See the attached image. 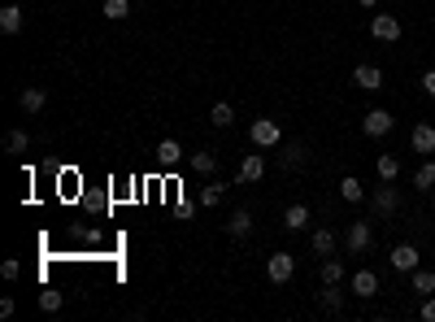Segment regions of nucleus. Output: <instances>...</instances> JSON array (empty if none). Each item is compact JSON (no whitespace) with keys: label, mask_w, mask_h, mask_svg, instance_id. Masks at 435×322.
<instances>
[{"label":"nucleus","mask_w":435,"mask_h":322,"mask_svg":"<svg viewBox=\"0 0 435 322\" xmlns=\"http://www.w3.org/2000/svg\"><path fill=\"white\" fill-rule=\"evenodd\" d=\"M248 140L257 144V148H278V144H283V127H278L274 118H257L248 127Z\"/></svg>","instance_id":"f257e3e1"},{"label":"nucleus","mask_w":435,"mask_h":322,"mask_svg":"<svg viewBox=\"0 0 435 322\" xmlns=\"http://www.w3.org/2000/svg\"><path fill=\"white\" fill-rule=\"evenodd\" d=\"M370 209H374V218H392V213L400 209V192H396L392 183L374 187V192H370Z\"/></svg>","instance_id":"f03ea898"},{"label":"nucleus","mask_w":435,"mask_h":322,"mask_svg":"<svg viewBox=\"0 0 435 322\" xmlns=\"http://www.w3.org/2000/svg\"><path fill=\"white\" fill-rule=\"evenodd\" d=\"M344 244H348V253H353V257L370 253V244H374V222H353L348 235H344Z\"/></svg>","instance_id":"7ed1b4c3"},{"label":"nucleus","mask_w":435,"mask_h":322,"mask_svg":"<svg viewBox=\"0 0 435 322\" xmlns=\"http://www.w3.org/2000/svg\"><path fill=\"white\" fill-rule=\"evenodd\" d=\"M370 35H374L379 44H396V39H400V18H396V13H374V18H370Z\"/></svg>","instance_id":"20e7f679"},{"label":"nucleus","mask_w":435,"mask_h":322,"mask_svg":"<svg viewBox=\"0 0 435 322\" xmlns=\"http://www.w3.org/2000/svg\"><path fill=\"white\" fill-rule=\"evenodd\" d=\"M392 127H396V118H392L388 109H370V113L362 118V131H366L370 140H383V135H388Z\"/></svg>","instance_id":"39448f33"},{"label":"nucleus","mask_w":435,"mask_h":322,"mask_svg":"<svg viewBox=\"0 0 435 322\" xmlns=\"http://www.w3.org/2000/svg\"><path fill=\"white\" fill-rule=\"evenodd\" d=\"M266 275H270V283H288V279L296 275V257H292V253H270Z\"/></svg>","instance_id":"423d86ee"},{"label":"nucleus","mask_w":435,"mask_h":322,"mask_svg":"<svg viewBox=\"0 0 435 322\" xmlns=\"http://www.w3.org/2000/svg\"><path fill=\"white\" fill-rule=\"evenodd\" d=\"M388 261H392V270H400V275H414V270H418V261H422V253L414 249V244H396Z\"/></svg>","instance_id":"0eeeda50"},{"label":"nucleus","mask_w":435,"mask_h":322,"mask_svg":"<svg viewBox=\"0 0 435 322\" xmlns=\"http://www.w3.org/2000/svg\"><path fill=\"white\" fill-rule=\"evenodd\" d=\"M348 287H353V296H362V301H374V296L383 292V287H379V275H374V270H357V275L348 279Z\"/></svg>","instance_id":"6e6552de"},{"label":"nucleus","mask_w":435,"mask_h":322,"mask_svg":"<svg viewBox=\"0 0 435 322\" xmlns=\"http://www.w3.org/2000/svg\"><path fill=\"white\" fill-rule=\"evenodd\" d=\"M409 148H414V153H422V157L435 153V127H431V122H418V127L409 131Z\"/></svg>","instance_id":"1a4fd4ad"},{"label":"nucleus","mask_w":435,"mask_h":322,"mask_svg":"<svg viewBox=\"0 0 435 322\" xmlns=\"http://www.w3.org/2000/svg\"><path fill=\"white\" fill-rule=\"evenodd\" d=\"M353 83L362 87V92H379V87H383V70H379V66H357V70H353Z\"/></svg>","instance_id":"9d476101"},{"label":"nucleus","mask_w":435,"mask_h":322,"mask_svg":"<svg viewBox=\"0 0 435 322\" xmlns=\"http://www.w3.org/2000/svg\"><path fill=\"white\" fill-rule=\"evenodd\" d=\"M266 175V157L262 153H248L244 161H240V183H257Z\"/></svg>","instance_id":"9b49d317"},{"label":"nucleus","mask_w":435,"mask_h":322,"mask_svg":"<svg viewBox=\"0 0 435 322\" xmlns=\"http://www.w3.org/2000/svg\"><path fill=\"white\" fill-rule=\"evenodd\" d=\"M318 305H322L326 314H344V292H340V283H326V292H318Z\"/></svg>","instance_id":"f8f14e48"},{"label":"nucleus","mask_w":435,"mask_h":322,"mask_svg":"<svg viewBox=\"0 0 435 322\" xmlns=\"http://www.w3.org/2000/svg\"><path fill=\"white\" fill-rule=\"evenodd\" d=\"M157 161L170 170V166H178V161H183V144H178V140H161L157 144Z\"/></svg>","instance_id":"ddd939ff"},{"label":"nucleus","mask_w":435,"mask_h":322,"mask_svg":"<svg viewBox=\"0 0 435 322\" xmlns=\"http://www.w3.org/2000/svg\"><path fill=\"white\" fill-rule=\"evenodd\" d=\"M18 105H22V113H39L48 105V96H44V87H27V92L18 96Z\"/></svg>","instance_id":"4468645a"},{"label":"nucleus","mask_w":435,"mask_h":322,"mask_svg":"<svg viewBox=\"0 0 435 322\" xmlns=\"http://www.w3.org/2000/svg\"><path fill=\"white\" fill-rule=\"evenodd\" d=\"M310 249L318 253V257H336V231H314V240H310Z\"/></svg>","instance_id":"2eb2a0df"},{"label":"nucleus","mask_w":435,"mask_h":322,"mask_svg":"<svg viewBox=\"0 0 435 322\" xmlns=\"http://www.w3.org/2000/svg\"><path fill=\"white\" fill-rule=\"evenodd\" d=\"M283 227H288V231H305V227H310V205H288Z\"/></svg>","instance_id":"dca6fc26"},{"label":"nucleus","mask_w":435,"mask_h":322,"mask_svg":"<svg viewBox=\"0 0 435 322\" xmlns=\"http://www.w3.org/2000/svg\"><path fill=\"white\" fill-rule=\"evenodd\" d=\"M0 31H5V35L22 31V5H5V9H0Z\"/></svg>","instance_id":"f3484780"},{"label":"nucleus","mask_w":435,"mask_h":322,"mask_svg":"<svg viewBox=\"0 0 435 322\" xmlns=\"http://www.w3.org/2000/svg\"><path fill=\"white\" fill-rule=\"evenodd\" d=\"M340 196H344L348 205L366 201V187H362V179H357V175H344V179H340Z\"/></svg>","instance_id":"a211bd4d"},{"label":"nucleus","mask_w":435,"mask_h":322,"mask_svg":"<svg viewBox=\"0 0 435 322\" xmlns=\"http://www.w3.org/2000/svg\"><path fill=\"white\" fill-rule=\"evenodd\" d=\"M248 231H252V213H248V209H235V213H231V222H226V235L244 240Z\"/></svg>","instance_id":"6ab92c4d"},{"label":"nucleus","mask_w":435,"mask_h":322,"mask_svg":"<svg viewBox=\"0 0 435 322\" xmlns=\"http://www.w3.org/2000/svg\"><path fill=\"white\" fill-rule=\"evenodd\" d=\"M409 287H414V296H431L435 292V270H414V275H409Z\"/></svg>","instance_id":"aec40b11"},{"label":"nucleus","mask_w":435,"mask_h":322,"mask_svg":"<svg viewBox=\"0 0 435 322\" xmlns=\"http://www.w3.org/2000/svg\"><path fill=\"white\" fill-rule=\"evenodd\" d=\"M305 161H310V148L305 144H283V166L288 170H300Z\"/></svg>","instance_id":"412c9836"},{"label":"nucleus","mask_w":435,"mask_h":322,"mask_svg":"<svg viewBox=\"0 0 435 322\" xmlns=\"http://www.w3.org/2000/svg\"><path fill=\"white\" fill-rule=\"evenodd\" d=\"M374 166H379V179H383V183H396V175H400V161H396L392 153H383Z\"/></svg>","instance_id":"4be33fe9"},{"label":"nucleus","mask_w":435,"mask_h":322,"mask_svg":"<svg viewBox=\"0 0 435 322\" xmlns=\"http://www.w3.org/2000/svg\"><path fill=\"white\" fill-rule=\"evenodd\" d=\"M414 187H418V192H431V187H435V161H422V166L414 170Z\"/></svg>","instance_id":"5701e85b"},{"label":"nucleus","mask_w":435,"mask_h":322,"mask_svg":"<svg viewBox=\"0 0 435 322\" xmlns=\"http://www.w3.org/2000/svg\"><path fill=\"white\" fill-rule=\"evenodd\" d=\"M188 166L196 170V175H214V170H218V157H214V153H192Z\"/></svg>","instance_id":"b1692460"},{"label":"nucleus","mask_w":435,"mask_h":322,"mask_svg":"<svg viewBox=\"0 0 435 322\" xmlns=\"http://www.w3.org/2000/svg\"><path fill=\"white\" fill-rule=\"evenodd\" d=\"M318 275H322V283H344V261H336V257H326V261H322V270H318Z\"/></svg>","instance_id":"393cba45"},{"label":"nucleus","mask_w":435,"mask_h":322,"mask_svg":"<svg viewBox=\"0 0 435 322\" xmlns=\"http://www.w3.org/2000/svg\"><path fill=\"white\" fill-rule=\"evenodd\" d=\"M100 13H105L109 22H122L126 13H131V0H105V5H100Z\"/></svg>","instance_id":"a878e982"},{"label":"nucleus","mask_w":435,"mask_h":322,"mask_svg":"<svg viewBox=\"0 0 435 322\" xmlns=\"http://www.w3.org/2000/svg\"><path fill=\"white\" fill-rule=\"evenodd\" d=\"M209 122H214V127H231V122H235V109L226 105V101H218V105L209 109Z\"/></svg>","instance_id":"bb28decb"},{"label":"nucleus","mask_w":435,"mask_h":322,"mask_svg":"<svg viewBox=\"0 0 435 322\" xmlns=\"http://www.w3.org/2000/svg\"><path fill=\"white\" fill-rule=\"evenodd\" d=\"M222 196H226V183H209V187H200V205H204V209H214Z\"/></svg>","instance_id":"cd10ccee"},{"label":"nucleus","mask_w":435,"mask_h":322,"mask_svg":"<svg viewBox=\"0 0 435 322\" xmlns=\"http://www.w3.org/2000/svg\"><path fill=\"white\" fill-rule=\"evenodd\" d=\"M5 148H9V153H27L31 135H27V131H9V135H5Z\"/></svg>","instance_id":"c85d7f7f"},{"label":"nucleus","mask_w":435,"mask_h":322,"mask_svg":"<svg viewBox=\"0 0 435 322\" xmlns=\"http://www.w3.org/2000/svg\"><path fill=\"white\" fill-rule=\"evenodd\" d=\"M39 309H44V314H57V309H61V292H57V287L39 292Z\"/></svg>","instance_id":"c756f323"},{"label":"nucleus","mask_w":435,"mask_h":322,"mask_svg":"<svg viewBox=\"0 0 435 322\" xmlns=\"http://www.w3.org/2000/svg\"><path fill=\"white\" fill-rule=\"evenodd\" d=\"M0 275H5V279H18V275H22V261H18V257H5V261H0Z\"/></svg>","instance_id":"7c9ffc66"},{"label":"nucleus","mask_w":435,"mask_h":322,"mask_svg":"<svg viewBox=\"0 0 435 322\" xmlns=\"http://www.w3.org/2000/svg\"><path fill=\"white\" fill-rule=\"evenodd\" d=\"M418 318L435 322V296H422V309H418Z\"/></svg>","instance_id":"2f4dec72"},{"label":"nucleus","mask_w":435,"mask_h":322,"mask_svg":"<svg viewBox=\"0 0 435 322\" xmlns=\"http://www.w3.org/2000/svg\"><path fill=\"white\" fill-rule=\"evenodd\" d=\"M422 92H427L431 101H435V70H427V74H422Z\"/></svg>","instance_id":"473e14b6"},{"label":"nucleus","mask_w":435,"mask_h":322,"mask_svg":"<svg viewBox=\"0 0 435 322\" xmlns=\"http://www.w3.org/2000/svg\"><path fill=\"white\" fill-rule=\"evenodd\" d=\"M357 5H362V9H374V5H379V0H357Z\"/></svg>","instance_id":"72a5a7b5"}]
</instances>
